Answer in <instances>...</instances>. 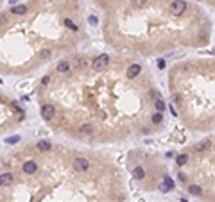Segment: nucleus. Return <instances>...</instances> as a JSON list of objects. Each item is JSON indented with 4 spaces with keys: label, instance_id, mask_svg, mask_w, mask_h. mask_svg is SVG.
Returning <instances> with one entry per match:
<instances>
[{
    "label": "nucleus",
    "instance_id": "24",
    "mask_svg": "<svg viewBox=\"0 0 215 202\" xmlns=\"http://www.w3.org/2000/svg\"><path fill=\"white\" fill-rule=\"evenodd\" d=\"M158 66H160V68H163V66H165V61H163V59H160V61H158Z\"/></svg>",
    "mask_w": 215,
    "mask_h": 202
},
{
    "label": "nucleus",
    "instance_id": "14",
    "mask_svg": "<svg viewBox=\"0 0 215 202\" xmlns=\"http://www.w3.org/2000/svg\"><path fill=\"white\" fill-rule=\"evenodd\" d=\"M92 131H93V125H90V124H84V125L79 127V132H81V134H90Z\"/></svg>",
    "mask_w": 215,
    "mask_h": 202
},
{
    "label": "nucleus",
    "instance_id": "15",
    "mask_svg": "<svg viewBox=\"0 0 215 202\" xmlns=\"http://www.w3.org/2000/svg\"><path fill=\"white\" fill-rule=\"evenodd\" d=\"M65 25H66L70 30H74V32H77V30H79V27H77V25H75V23H74L70 18H65Z\"/></svg>",
    "mask_w": 215,
    "mask_h": 202
},
{
    "label": "nucleus",
    "instance_id": "19",
    "mask_svg": "<svg viewBox=\"0 0 215 202\" xmlns=\"http://www.w3.org/2000/svg\"><path fill=\"white\" fill-rule=\"evenodd\" d=\"M75 66L77 68H84L86 66V59L84 57H75Z\"/></svg>",
    "mask_w": 215,
    "mask_h": 202
},
{
    "label": "nucleus",
    "instance_id": "12",
    "mask_svg": "<svg viewBox=\"0 0 215 202\" xmlns=\"http://www.w3.org/2000/svg\"><path fill=\"white\" fill-rule=\"evenodd\" d=\"M133 175H135V179H144V177H145V170H144L142 166H136V168L133 170Z\"/></svg>",
    "mask_w": 215,
    "mask_h": 202
},
{
    "label": "nucleus",
    "instance_id": "5",
    "mask_svg": "<svg viewBox=\"0 0 215 202\" xmlns=\"http://www.w3.org/2000/svg\"><path fill=\"white\" fill-rule=\"evenodd\" d=\"M140 73H142V66H140V64H131V66L127 68V73H126V75H127V79H136Z\"/></svg>",
    "mask_w": 215,
    "mask_h": 202
},
{
    "label": "nucleus",
    "instance_id": "25",
    "mask_svg": "<svg viewBox=\"0 0 215 202\" xmlns=\"http://www.w3.org/2000/svg\"><path fill=\"white\" fill-rule=\"evenodd\" d=\"M183 202H187V201H183Z\"/></svg>",
    "mask_w": 215,
    "mask_h": 202
},
{
    "label": "nucleus",
    "instance_id": "7",
    "mask_svg": "<svg viewBox=\"0 0 215 202\" xmlns=\"http://www.w3.org/2000/svg\"><path fill=\"white\" fill-rule=\"evenodd\" d=\"M11 184H13V174H9V172L2 174L0 175V186H11Z\"/></svg>",
    "mask_w": 215,
    "mask_h": 202
},
{
    "label": "nucleus",
    "instance_id": "4",
    "mask_svg": "<svg viewBox=\"0 0 215 202\" xmlns=\"http://www.w3.org/2000/svg\"><path fill=\"white\" fill-rule=\"evenodd\" d=\"M41 116H43V120H52L56 116V107L50 106V104H45L41 107Z\"/></svg>",
    "mask_w": 215,
    "mask_h": 202
},
{
    "label": "nucleus",
    "instance_id": "11",
    "mask_svg": "<svg viewBox=\"0 0 215 202\" xmlns=\"http://www.w3.org/2000/svg\"><path fill=\"white\" fill-rule=\"evenodd\" d=\"M210 147H212V141H203L201 145H196L194 150H196V152H205V150H208Z\"/></svg>",
    "mask_w": 215,
    "mask_h": 202
},
{
    "label": "nucleus",
    "instance_id": "6",
    "mask_svg": "<svg viewBox=\"0 0 215 202\" xmlns=\"http://www.w3.org/2000/svg\"><path fill=\"white\" fill-rule=\"evenodd\" d=\"M22 170H23L27 175H32V174H36V172H38V165H36V161H25Z\"/></svg>",
    "mask_w": 215,
    "mask_h": 202
},
{
    "label": "nucleus",
    "instance_id": "18",
    "mask_svg": "<svg viewBox=\"0 0 215 202\" xmlns=\"http://www.w3.org/2000/svg\"><path fill=\"white\" fill-rule=\"evenodd\" d=\"M187 161H188V156H187V154H181V156H178V158H176V163H178L179 166H183Z\"/></svg>",
    "mask_w": 215,
    "mask_h": 202
},
{
    "label": "nucleus",
    "instance_id": "23",
    "mask_svg": "<svg viewBox=\"0 0 215 202\" xmlns=\"http://www.w3.org/2000/svg\"><path fill=\"white\" fill-rule=\"evenodd\" d=\"M20 141V136H13V138H7V143H16Z\"/></svg>",
    "mask_w": 215,
    "mask_h": 202
},
{
    "label": "nucleus",
    "instance_id": "1",
    "mask_svg": "<svg viewBox=\"0 0 215 202\" xmlns=\"http://www.w3.org/2000/svg\"><path fill=\"white\" fill-rule=\"evenodd\" d=\"M108 64H109V57H108L106 54H102V55H99V57L93 59L92 68H93L95 72H102L104 68H108Z\"/></svg>",
    "mask_w": 215,
    "mask_h": 202
},
{
    "label": "nucleus",
    "instance_id": "8",
    "mask_svg": "<svg viewBox=\"0 0 215 202\" xmlns=\"http://www.w3.org/2000/svg\"><path fill=\"white\" fill-rule=\"evenodd\" d=\"M56 70H57L59 73H66V72L70 70V63L63 59V61H59V63H57V66H56Z\"/></svg>",
    "mask_w": 215,
    "mask_h": 202
},
{
    "label": "nucleus",
    "instance_id": "20",
    "mask_svg": "<svg viewBox=\"0 0 215 202\" xmlns=\"http://www.w3.org/2000/svg\"><path fill=\"white\" fill-rule=\"evenodd\" d=\"M188 192H190L192 195H201V188H199V186H196V184L188 186Z\"/></svg>",
    "mask_w": 215,
    "mask_h": 202
},
{
    "label": "nucleus",
    "instance_id": "16",
    "mask_svg": "<svg viewBox=\"0 0 215 202\" xmlns=\"http://www.w3.org/2000/svg\"><path fill=\"white\" fill-rule=\"evenodd\" d=\"M39 57H41V59H50V57H52V50H50V48H43V50L39 52Z\"/></svg>",
    "mask_w": 215,
    "mask_h": 202
},
{
    "label": "nucleus",
    "instance_id": "10",
    "mask_svg": "<svg viewBox=\"0 0 215 202\" xmlns=\"http://www.w3.org/2000/svg\"><path fill=\"white\" fill-rule=\"evenodd\" d=\"M172 188H174V183H172V179H170V177H165V181L161 183L160 190H161V192H170Z\"/></svg>",
    "mask_w": 215,
    "mask_h": 202
},
{
    "label": "nucleus",
    "instance_id": "17",
    "mask_svg": "<svg viewBox=\"0 0 215 202\" xmlns=\"http://www.w3.org/2000/svg\"><path fill=\"white\" fill-rule=\"evenodd\" d=\"M151 120H153V124H161V122H163V115L158 111V113H154V115H153V118H151Z\"/></svg>",
    "mask_w": 215,
    "mask_h": 202
},
{
    "label": "nucleus",
    "instance_id": "13",
    "mask_svg": "<svg viewBox=\"0 0 215 202\" xmlns=\"http://www.w3.org/2000/svg\"><path fill=\"white\" fill-rule=\"evenodd\" d=\"M11 13L13 14H25L27 13V5H16V7L11 9Z\"/></svg>",
    "mask_w": 215,
    "mask_h": 202
},
{
    "label": "nucleus",
    "instance_id": "3",
    "mask_svg": "<svg viewBox=\"0 0 215 202\" xmlns=\"http://www.w3.org/2000/svg\"><path fill=\"white\" fill-rule=\"evenodd\" d=\"M74 170H75V172H81V174H83V172H88V170H90V163H88L84 158H75V159H74Z\"/></svg>",
    "mask_w": 215,
    "mask_h": 202
},
{
    "label": "nucleus",
    "instance_id": "2",
    "mask_svg": "<svg viewBox=\"0 0 215 202\" xmlns=\"http://www.w3.org/2000/svg\"><path fill=\"white\" fill-rule=\"evenodd\" d=\"M185 11H187V2L185 0H172V4H170V14L181 16V14H185Z\"/></svg>",
    "mask_w": 215,
    "mask_h": 202
},
{
    "label": "nucleus",
    "instance_id": "22",
    "mask_svg": "<svg viewBox=\"0 0 215 202\" xmlns=\"http://www.w3.org/2000/svg\"><path fill=\"white\" fill-rule=\"evenodd\" d=\"M131 2H133V5H136V7H142V5L147 4V0H131Z\"/></svg>",
    "mask_w": 215,
    "mask_h": 202
},
{
    "label": "nucleus",
    "instance_id": "9",
    "mask_svg": "<svg viewBox=\"0 0 215 202\" xmlns=\"http://www.w3.org/2000/svg\"><path fill=\"white\" fill-rule=\"evenodd\" d=\"M36 147H38L41 152H48V150L52 149V143H50V141H47V140H41V141H38V143H36Z\"/></svg>",
    "mask_w": 215,
    "mask_h": 202
},
{
    "label": "nucleus",
    "instance_id": "21",
    "mask_svg": "<svg viewBox=\"0 0 215 202\" xmlns=\"http://www.w3.org/2000/svg\"><path fill=\"white\" fill-rule=\"evenodd\" d=\"M154 106H156V109H158L160 113H161V111L165 109V102H163V100H160V98H158V100L154 102Z\"/></svg>",
    "mask_w": 215,
    "mask_h": 202
}]
</instances>
